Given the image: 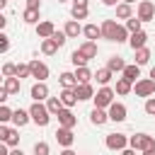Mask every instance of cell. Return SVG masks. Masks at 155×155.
I'll use <instances>...</instances> for the list:
<instances>
[{
	"instance_id": "cell-1",
	"label": "cell",
	"mask_w": 155,
	"mask_h": 155,
	"mask_svg": "<svg viewBox=\"0 0 155 155\" xmlns=\"http://www.w3.org/2000/svg\"><path fill=\"white\" fill-rule=\"evenodd\" d=\"M99 31H102V39H107V41H116V44L128 41V31H126V27L116 24V19H104L102 27H99Z\"/></svg>"
},
{
	"instance_id": "cell-2",
	"label": "cell",
	"mask_w": 155,
	"mask_h": 155,
	"mask_svg": "<svg viewBox=\"0 0 155 155\" xmlns=\"http://www.w3.org/2000/svg\"><path fill=\"white\" fill-rule=\"evenodd\" d=\"M29 119L36 124V126H48V121H51V114H48V109H46V104H41V102H34L31 107H29Z\"/></svg>"
},
{
	"instance_id": "cell-3",
	"label": "cell",
	"mask_w": 155,
	"mask_h": 155,
	"mask_svg": "<svg viewBox=\"0 0 155 155\" xmlns=\"http://www.w3.org/2000/svg\"><path fill=\"white\" fill-rule=\"evenodd\" d=\"M128 148L133 150H148V148H155V138L148 136V133H136V136H128Z\"/></svg>"
},
{
	"instance_id": "cell-4",
	"label": "cell",
	"mask_w": 155,
	"mask_h": 155,
	"mask_svg": "<svg viewBox=\"0 0 155 155\" xmlns=\"http://www.w3.org/2000/svg\"><path fill=\"white\" fill-rule=\"evenodd\" d=\"M114 94H116V92H114L111 87L102 85V87H99V90L92 94V99H94V107H99V109H107V107L114 102Z\"/></svg>"
},
{
	"instance_id": "cell-5",
	"label": "cell",
	"mask_w": 155,
	"mask_h": 155,
	"mask_svg": "<svg viewBox=\"0 0 155 155\" xmlns=\"http://www.w3.org/2000/svg\"><path fill=\"white\" fill-rule=\"evenodd\" d=\"M133 92H136V97H153L155 94V80H150V78L136 80L133 82Z\"/></svg>"
},
{
	"instance_id": "cell-6",
	"label": "cell",
	"mask_w": 155,
	"mask_h": 155,
	"mask_svg": "<svg viewBox=\"0 0 155 155\" xmlns=\"http://www.w3.org/2000/svg\"><path fill=\"white\" fill-rule=\"evenodd\" d=\"M136 17L140 22H153L155 19V2L153 0H140L138 2V10H136Z\"/></svg>"
},
{
	"instance_id": "cell-7",
	"label": "cell",
	"mask_w": 155,
	"mask_h": 155,
	"mask_svg": "<svg viewBox=\"0 0 155 155\" xmlns=\"http://www.w3.org/2000/svg\"><path fill=\"white\" fill-rule=\"evenodd\" d=\"M126 114H128V109H126V104H121V102H111V104L107 107V116H109V121H114V124L126 121Z\"/></svg>"
},
{
	"instance_id": "cell-8",
	"label": "cell",
	"mask_w": 155,
	"mask_h": 155,
	"mask_svg": "<svg viewBox=\"0 0 155 155\" xmlns=\"http://www.w3.org/2000/svg\"><path fill=\"white\" fill-rule=\"evenodd\" d=\"M29 78H34L36 82H46V78H48V65L41 63V61H31V63H29Z\"/></svg>"
},
{
	"instance_id": "cell-9",
	"label": "cell",
	"mask_w": 155,
	"mask_h": 155,
	"mask_svg": "<svg viewBox=\"0 0 155 155\" xmlns=\"http://www.w3.org/2000/svg\"><path fill=\"white\" fill-rule=\"evenodd\" d=\"M104 145H107L109 150H124V148L128 145V136H126V133H107Z\"/></svg>"
},
{
	"instance_id": "cell-10",
	"label": "cell",
	"mask_w": 155,
	"mask_h": 155,
	"mask_svg": "<svg viewBox=\"0 0 155 155\" xmlns=\"http://www.w3.org/2000/svg\"><path fill=\"white\" fill-rule=\"evenodd\" d=\"M56 116H58V126H63V128H75V124H78V116H75L68 107H63Z\"/></svg>"
},
{
	"instance_id": "cell-11",
	"label": "cell",
	"mask_w": 155,
	"mask_h": 155,
	"mask_svg": "<svg viewBox=\"0 0 155 155\" xmlns=\"http://www.w3.org/2000/svg\"><path fill=\"white\" fill-rule=\"evenodd\" d=\"M73 90H75L78 102H87V99H92V94H94V87H92L90 82H78Z\"/></svg>"
},
{
	"instance_id": "cell-12",
	"label": "cell",
	"mask_w": 155,
	"mask_h": 155,
	"mask_svg": "<svg viewBox=\"0 0 155 155\" xmlns=\"http://www.w3.org/2000/svg\"><path fill=\"white\" fill-rule=\"evenodd\" d=\"M56 140H58V145H63V148H70V145L75 143L73 128H63V126H58V131H56Z\"/></svg>"
},
{
	"instance_id": "cell-13",
	"label": "cell",
	"mask_w": 155,
	"mask_h": 155,
	"mask_svg": "<svg viewBox=\"0 0 155 155\" xmlns=\"http://www.w3.org/2000/svg\"><path fill=\"white\" fill-rule=\"evenodd\" d=\"M148 44V34L143 31V29H138V31H133V34H128V46L136 51V48H143Z\"/></svg>"
},
{
	"instance_id": "cell-14",
	"label": "cell",
	"mask_w": 155,
	"mask_h": 155,
	"mask_svg": "<svg viewBox=\"0 0 155 155\" xmlns=\"http://www.w3.org/2000/svg\"><path fill=\"white\" fill-rule=\"evenodd\" d=\"M29 94H31L34 102H44V99L48 97V85H46V82H34L31 90H29Z\"/></svg>"
},
{
	"instance_id": "cell-15",
	"label": "cell",
	"mask_w": 155,
	"mask_h": 155,
	"mask_svg": "<svg viewBox=\"0 0 155 155\" xmlns=\"http://www.w3.org/2000/svg\"><path fill=\"white\" fill-rule=\"evenodd\" d=\"M17 128H22V126H27L31 119H29V109H12V119H10Z\"/></svg>"
},
{
	"instance_id": "cell-16",
	"label": "cell",
	"mask_w": 155,
	"mask_h": 155,
	"mask_svg": "<svg viewBox=\"0 0 155 155\" xmlns=\"http://www.w3.org/2000/svg\"><path fill=\"white\" fill-rule=\"evenodd\" d=\"M78 51H80L87 61H92V58H97V41H82V44L78 46Z\"/></svg>"
},
{
	"instance_id": "cell-17",
	"label": "cell",
	"mask_w": 155,
	"mask_h": 155,
	"mask_svg": "<svg viewBox=\"0 0 155 155\" xmlns=\"http://www.w3.org/2000/svg\"><path fill=\"white\" fill-rule=\"evenodd\" d=\"M53 31H56L53 22H48V19H44V22H36V34H39V39H48Z\"/></svg>"
},
{
	"instance_id": "cell-18",
	"label": "cell",
	"mask_w": 155,
	"mask_h": 155,
	"mask_svg": "<svg viewBox=\"0 0 155 155\" xmlns=\"http://www.w3.org/2000/svg\"><path fill=\"white\" fill-rule=\"evenodd\" d=\"M121 78H126L128 82H136V80L140 78V65H136V63H131V65H124V70H121Z\"/></svg>"
},
{
	"instance_id": "cell-19",
	"label": "cell",
	"mask_w": 155,
	"mask_h": 155,
	"mask_svg": "<svg viewBox=\"0 0 155 155\" xmlns=\"http://www.w3.org/2000/svg\"><path fill=\"white\" fill-rule=\"evenodd\" d=\"M58 99H61V102H63V107H68V109L78 102V97H75V90H73V87H63V90H61V94H58Z\"/></svg>"
},
{
	"instance_id": "cell-20",
	"label": "cell",
	"mask_w": 155,
	"mask_h": 155,
	"mask_svg": "<svg viewBox=\"0 0 155 155\" xmlns=\"http://www.w3.org/2000/svg\"><path fill=\"white\" fill-rule=\"evenodd\" d=\"M90 121H92L94 126H104V124L109 121V116H107V109H99V107H94V109L90 111Z\"/></svg>"
},
{
	"instance_id": "cell-21",
	"label": "cell",
	"mask_w": 155,
	"mask_h": 155,
	"mask_svg": "<svg viewBox=\"0 0 155 155\" xmlns=\"http://www.w3.org/2000/svg\"><path fill=\"white\" fill-rule=\"evenodd\" d=\"M63 31H65V36H68V39H75L78 34H82V27H80V22H78V19H68V22H65V27H63Z\"/></svg>"
},
{
	"instance_id": "cell-22",
	"label": "cell",
	"mask_w": 155,
	"mask_h": 155,
	"mask_svg": "<svg viewBox=\"0 0 155 155\" xmlns=\"http://www.w3.org/2000/svg\"><path fill=\"white\" fill-rule=\"evenodd\" d=\"M2 87L7 90V94H19L22 80H19V78H15V75H12V78H5V80H2Z\"/></svg>"
},
{
	"instance_id": "cell-23",
	"label": "cell",
	"mask_w": 155,
	"mask_h": 155,
	"mask_svg": "<svg viewBox=\"0 0 155 155\" xmlns=\"http://www.w3.org/2000/svg\"><path fill=\"white\" fill-rule=\"evenodd\" d=\"M82 34H85L87 41H97V39H102V31H99L97 24H85V27H82Z\"/></svg>"
},
{
	"instance_id": "cell-24",
	"label": "cell",
	"mask_w": 155,
	"mask_h": 155,
	"mask_svg": "<svg viewBox=\"0 0 155 155\" xmlns=\"http://www.w3.org/2000/svg\"><path fill=\"white\" fill-rule=\"evenodd\" d=\"M124 65H126V63H124V58H121V56H111V58L107 61V70H111V73H121V70H124Z\"/></svg>"
},
{
	"instance_id": "cell-25",
	"label": "cell",
	"mask_w": 155,
	"mask_h": 155,
	"mask_svg": "<svg viewBox=\"0 0 155 155\" xmlns=\"http://www.w3.org/2000/svg\"><path fill=\"white\" fill-rule=\"evenodd\" d=\"M73 75H75V80H78V82H90V80H92V70H90L87 65L75 68V73H73Z\"/></svg>"
},
{
	"instance_id": "cell-26",
	"label": "cell",
	"mask_w": 155,
	"mask_h": 155,
	"mask_svg": "<svg viewBox=\"0 0 155 155\" xmlns=\"http://www.w3.org/2000/svg\"><path fill=\"white\" fill-rule=\"evenodd\" d=\"M46 109H48L51 116H56V114L63 109V102H61L58 97H46Z\"/></svg>"
},
{
	"instance_id": "cell-27",
	"label": "cell",
	"mask_w": 155,
	"mask_h": 155,
	"mask_svg": "<svg viewBox=\"0 0 155 155\" xmlns=\"http://www.w3.org/2000/svg\"><path fill=\"white\" fill-rule=\"evenodd\" d=\"M150 58H153V56H150V48H148V46L136 48V65H145Z\"/></svg>"
},
{
	"instance_id": "cell-28",
	"label": "cell",
	"mask_w": 155,
	"mask_h": 155,
	"mask_svg": "<svg viewBox=\"0 0 155 155\" xmlns=\"http://www.w3.org/2000/svg\"><path fill=\"white\" fill-rule=\"evenodd\" d=\"M58 82H61V87H75L78 85V80H75V75L70 70H63L61 78H58Z\"/></svg>"
},
{
	"instance_id": "cell-29",
	"label": "cell",
	"mask_w": 155,
	"mask_h": 155,
	"mask_svg": "<svg viewBox=\"0 0 155 155\" xmlns=\"http://www.w3.org/2000/svg\"><path fill=\"white\" fill-rule=\"evenodd\" d=\"M116 17H119V19H128V17H133L131 5H128V2H119V5H116Z\"/></svg>"
},
{
	"instance_id": "cell-30",
	"label": "cell",
	"mask_w": 155,
	"mask_h": 155,
	"mask_svg": "<svg viewBox=\"0 0 155 155\" xmlns=\"http://www.w3.org/2000/svg\"><path fill=\"white\" fill-rule=\"evenodd\" d=\"M58 51V44L53 41V39H41V53H46V56H53Z\"/></svg>"
},
{
	"instance_id": "cell-31",
	"label": "cell",
	"mask_w": 155,
	"mask_h": 155,
	"mask_svg": "<svg viewBox=\"0 0 155 155\" xmlns=\"http://www.w3.org/2000/svg\"><path fill=\"white\" fill-rule=\"evenodd\" d=\"M111 70H107V68H99L97 73H92V78H97V82L99 85H109V80H111Z\"/></svg>"
},
{
	"instance_id": "cell-32",
	"label": "cell",
	"mask_w": 155,
	"mask_h": 155,
	"mask_svg": "<svg viewBox=\"0 0 155 155\" xmlns=\"http://www.w3.org/2000/svg\"><path fill=\"white\" fill-rule=\"evenodd\" d=\"M131 90H133V82H128L126 78H119V80H116V94L124 97V94H128Z\"/></svg>"
},
{
	"instance_id": "cell-33",
	"label": "cell",
	"mask_w": 155,
	"mask_h": 155,
	"mask_svg": "<svg viewBox=\"0 0 155 155\" xmlns=\"http://www.w3.org/2000/svg\"><path fill=\"white\" fill-rule=\"evenodd\" d=\"M22 19H24L27 24H36V22H39V10L27 7V10H24V15H22Z\"/></svg>"
},
{
	"instance_id": "cell-34",
	"label": "cell",
	"mask_w": 155,
	"mask_h": 155,
	"mask_svg": "<svg viewBox=\"0 0 155 155\" xmlns=\"http://www.w3.org/2000/svg\"><path fill=\"white\" fill-rule=\"evenodd\" d=\"M5 145H7V148H17V145H19V131H17V128H10V133H7V138H5Z\"/></svg>"
},
{
	"instance_id": "cell-35",
	"label": "cell",
	"mask_w": 155,
	"mask_h": 155,
	"mask_svg": "<svg viewBox=\"0 0 155 155\" xmlns=\"http://www.w3.org/2000/svg\"><path fill=\"white\" fill-rule=\"evenodd\" d=\"M87 15H90V10H87V7H80V5H73V10H70V17H73V19H78V22H80V19H85Z\"/></svg>"
},
{
	"instance_id": "cell-36",
	"label": "cell",
	"mask_w": 155,
	"mask_h": 155,
	"mask_svg": "<svg viewBox=\"0 0 155 155\" xmlns=\"http://www.w3.org/2000/svg\"><path fill=\"white\" fill-rule=\"evenodd\" d=\"M140 27H143V22H140V19H138V17H136V15H133V17H128V19H126V31H128V34H133V31H138V29H140Z\"/></svg>"
},
{
	"instance_id": "cell-37",
	"label": "cell",
	"mask_w": 155,
	"mask_h": 155,
	"mask_svg": "<svg viewBox=\"0 0 155 155\" xmlns=\"http://www.w3.org/2000/svg\"><path fill=\"white\" fill-rule=\"evenodd\" d=\"M70 63H73V65H75V68H80V65H87V63H90V61H87V58H85V56H82V53H80V51H78V48H75V51H73V53H70Z\"/></svg>"
},
{
	"instance_id": "cell-38",
	"label": "cell",
	"mask_w": 155,
	"mask_h": 155,
	"mask_svg": "<svg viewBox=\"0 0 155 155\" xmlns=\"http://www.w3.org/2000/svg\"><path fill=\"white\" fill-rule=\"evenodd\" d=\"M15 78H29V63H17L15 65Z\"/></svg>"
},
{
	"instance_id": "cell-39",
	"label": "cell",
	"mask_w": 155,
	"mask_h": 155,
	"mask_svg": "<svg viewBox=\"0 0 155 155\" xmlns=\"http://www.w3.org/2000/svg\"><path fill=\"white\" fill-rule=\"evenodd\" d=\"M48 153H51V148H48V143H46V140L34 143V155H48Z\"/></svg>"
},
{
	"instance_id": "cell-40",
	"label": "cell",
	"mask_w": 155,
	"mask_h": 155,
	"mask_svg": "<svg viewBox=\"0 0 155 155\" xmlns=\"http://www.w3.org/2000/svg\"><path fill=\"white\" fill-rule=\"evenodd\" d=\"M12 119V109L7 104H0V124H7Z\"/></svg>"
},
{
	"instance_id": "cell-41",
	"label": "cell",
	"mask_w": 155,
	"mask_h": 155,
	"mask_svg": "<svg viewBox=\"0 0 155 155\" xmlns=\"http://www.w3.org/2000/svg\"><path fill=\"white\" fill-rule=\"evenodd\" d=\"M48 39H53V41L58 44V48H61V46H63V44L68 41V36H65V31H58V29H56V31H53V34H51Z\"/></svg>"
},
{
	"instance_id": "cell-42",
	"label": "cell",
	"mask_w": 155,
	"mask_h": 155,
	"mask_svg": "<svg viewBox=\"0 0 155 155\" xmlns=\"http://www.w3.org/2000/svg\"><path fill=\"white\" fill-rule=\"evenodd\" d=\"M10 51V36L0 31V53H7Z\"/></svg>"
},
{
	"instance_id": "cell-43",
	"label": "cell",
	"mask_w": 155,
	"mask_h": 155,
	"mask_svg": "<svg viewBox=\"0 0 155 155\" xmlns=\"http://www.w3.org/2000/svg\"><path fill=\"white\" fill-rule=\"evenodd\" d=\"M143 109H145V114L155 116V97H148V99H145V107H143Z\"/></svg>"
},
{
	"instance_id": "cell-44",
	"label": "cell",
	"mask_w": 155,
	"mask_h": 155,
	"mask_svg": "<svg viewBox=\"0 0 155 155\" xmlns=\"http://www.w3.org/2000/svg\"><path fill=\"white\" fill-rule=\"evenodd\" d=\"M0 73H2V78H12L15 75V63H5Z\"/></svg>"
},
{
	"instance_id": "cell-45",
	"label": "cell",
	"mask_w": 155,
	"mask_h": 155,
	"mask_svg": "<svg viewBox=\"0 0 155 155\" xmlns=\"http://www.w3.org/2000/svg\"><path fill=\"white\" fill-rule=\"evenodd\" d=\"M7 133H10V126H7V124H0V140H2V143H5Z\"/></svg>"
},
{
	"instance_id": "cell-46",
	"label": "cell",
	"mask_w": 155,
	"mask_h": 155,
	"mask_svg": "<svg viewBox=\"0 0 155 155\" xmlns=\"http://www.w3.org/2000/svg\"><path fill=\"white\" fill-rule=\"evenodd\" d=\"M7 99H10V94H7V90H5L2 85H0V104H5Z\"/></svg>"
},
{
	"instance_id": "cell-47",
	"label": "cell",
	"mask_w": 155,
	"mask_h": 155,
	"mask_svg": "<svg viewBox=\"0 0 155 155\" xmlns=\"http://www.w3.org/2000/svg\"><path fill=\"white\" fill-rule=\"evenodd\" d=\"M39 5H41V0H27V7H34V10H39Z\"/></svg>"
},
{
	"instance_id": "cell-48",
	"label": "cell",
	"mask_w": 155,
	"mask_h": 155,
	"mask_svg": "<svg viewBox=\"0 0 155 155\" xmlns=\"http://www.w3.org/2000/svg\"><path fill=\"white\" fill-rule=\"evenodd\" d=\"M119 153H121V155H136V150H133V148H128V145H126L124 150H119Z\"/></svg>"
},
{
	"instance_id": "cell-49",
	"label": "cell",
	"mask_w": 155,
	"mask_h": 155,
	"mask_svg": "<svg viewBox=\"0 0 155 155\" xmlns=\"http://www.w3.org/2000/svg\"><path fill=\"white\" fill-rule=\"evenodd\" d=\"M7 155H24V153H22V148L17 145V148H10V153H7Z\"/></svg>"
},
{
	"instance_id": "cell-50",
	"label": "cell",
	"mask_w": 155,
	"mask_h": 155,
	"mask_svg": "<svg viewBox=\"0 0 155 155\" xmlns=\"http://www.w3.org/2000/svg\"><path fill=\"white\" fill-rule=\"evenodd\" d=\"M102 2H104V5H109V7H116L121 0H102Z\"/></svg>"
},
{
	"instance_id": "cell-51",
	"label": "cell",
	"mask_w": 155,
	"mask_h": 155,
	"mask_svg": "<svg viewBox=\"0 0 155 155\" xmlns=\"http://www.w3.org/2000/svg\"><path fill=\"white\" fill-rule=\"evenodd\" d=\"M7 153H10V148H7V145L0 140V155H7Z\"/></svg>"
},
{
	"instance_id": "cell-52",
	"label": "cell",
	"mask_w": 155,
	"mask_h": 155,
	"mask_svg": "<svg viewBox=\"0 0 155 155\" xmlns=\"http://www.w3.org/2000/svg\"><path fill=\"white\" fill-rule=\"evenodd\" d=\"M61 155H78V153H75L73 148H63V150H61Z\"/></svg>"
},
{
	"instance_id": "cell-53",
	"label": "cell",
	"mask_w": 155,
	"mask_h": 155,
	"mask_svg": "<svg viewBox=\"0 0 155 155\" xmlns=\"http://www.w3.org/2000/svg\"><path fill=\"white\" fill-rule=\"evenodd\" d=\"M73 5H80V7H87V0H73Z\"/></svg>"
},
{
	"instance_id": "cell-54",
	"label": "cell",
	"mask_w": 155,
	"mask_h": 155,
	"mask_svg": "<svg viewBox=\"0 0 155 155\" xmlns=\"http://www.w3.org/2000/svg\"><path fill=\"white\" fill-rule=\"evenodd\" d=\"M5 24H7V19H5V17H2V12H0V31L5 29Z\"/></svg>"
},
{
	"instance_id": "cell-55",
	"label": "cell",
	"mask_w": 155,
	"mask_h": 155,
	"mask_svg": "<svg viewBox=\"0 0 155 155\" xmlns=\"http://www.w3.org/2000/svg\"><path fill=\"white\" fill-rule=\"evenodd\" d=\"M143 155H155V148H148V150H143Z\"/></svg>"
},
{
	"instance_id": "cell-56",
	"label": "cell",
	"mask_w": 155,
	"mask_h": 155,
	"mask_svg": "<svg viewBox=\"0 0 155 155\" xmlns=\"http://www.w3.org/2000/svg\"><path fill=\"white\" fill-rule=\"evenodd\" d=\"M150 80H155V65L150 68Z\"/></svg>"
},
{
	"instance_id": "cell-57",
	"label": "cell",
	"mask_w": 155,
	"mask_h": 155,
	"mask_svg": "<svg viewBox=\"0 0 155 155\" xmlns=\"http://www.w3.org/2000/svg\"><path fill=\"white\" fill-rule=\"evenodd\" d=\"M5 5H7V0H0V12L5 10Z\"/></svg>"
},
{
	"instance_id": "cell-58",
	"label": "cell",
	"mask_w": 155,
	"mask_h": 155,
	"mask_svg": "<svg viewBox=\"0 0 155 155\" xmlns=\"http://www.w3.org/2000/svg\"><path fill=\"white\" fill-rule=\"evenodd\" d=\"M121 2H128V5H133V2H136V0H121Z\"/></svg>"
},
{
	"instance_id": "cell-59",
	"label": "cell",
	"mask_w": 155,
	"mask_h": 155,
	"mask_svg": "<svg viewBox=\"0 0 155 155\" xmlns=\"http://www.w3.org/2000/svg\"><path fill=\"white\" fill-rule=\"evenodd\" d=\"M2 80H5V78H2V73H0V82H2Z\"/></svg>"
},
{
	"instance_id": "cell-60",
	"label": "cell",
	"mask_w": 155,
	"mask_h": 155,
	"mask_svg": "<svg viewBox=\"0 0 155 155\" xmlns=\"http://www.w3.org/2000/svg\"><path fill=\"white\" fill-rule=\"evenodd\" d=\"M58 2H68V0H58Z\"/></svg>"
}]
</instances>
